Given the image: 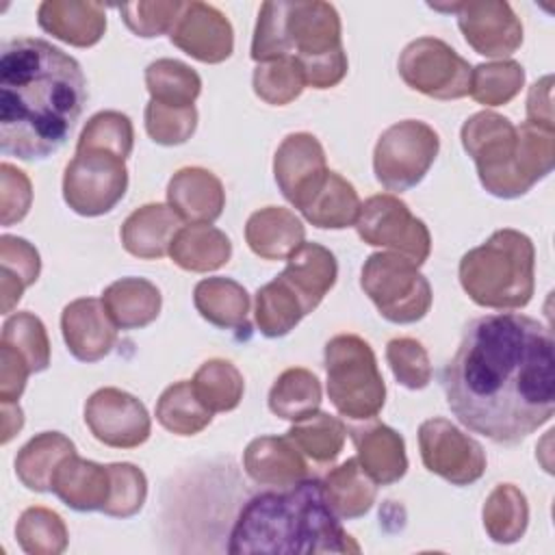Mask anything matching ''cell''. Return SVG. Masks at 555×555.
Here are the masks:
<instances>
[{
  "label": "cell",
  "mask_w": 555,
  "mask_h": 555,
  "mask_svg": "<svg viewBox=\"0 0 555 555\" xmlns=\"http://www.w3.org/2000/svg\"><path fill=\"white\" fill-rule=\"evenodd\" d=\"M440 379L464 427L496 444H518L555 410L551 330L518 312L473 319Z\"/></svg>",
  "instance_id": "6da1fadb"
},
{
  "label": "cell",
  "mask_w": 555,
  "mask_h": 555,
  "mask_svg": "<svg viewBox=\"0 0 555 555\" xmlns=\"http://www.w3.org/2000/svg\"><path fill=\"white\" fill-rule=\"evenodd\" d=\"M87 102L80 63L33 37L11 39L0 54V150L20 160L52 156L72 134Z\"/></svg>",
  "instance_id": "7a4b0ae2"
},
{
  "label": "cell",
  "mask_w": 555,
  "mask_h": 555,
  "mask_svg": "<svg viewBox=\"0 0 555 555\" xmlns=\"http://www.w3.org/2000/svg\"><path fill=\"white\" fill-rule=\"evenodd\" d=\"M228 553H360L332 512L321 479L251 496L230 533Z\"/></svg>",
  "instance_id": "3957f363"
},
{
  "label": "cell",
  "mask_w": 555,
  "mask_h": 555,
  "mask_svg": "<svg viewBox=\"0 0 555 555\" xmlns=\"http://www.w3.org/2000/svg\"><path fill=\"white\" fill-rule=\"evenodd\" d=\"M462 145L475 160L481 186L503 199L525 195L555 163V130L479 111L462 126Z\"/></svg>",
  "instance_id": "277c9868"
},
{
  "label": "cell",
  "mask_w": 555,
  "mask_h": 555,
  "mask_svg": "<svg viewBox=\"0 0 555 555\" xmlns=\"http://www.w3.org/2000/svg\"><path fill=\"white\" fill-rule=\"evenodd\" d=\"M284 56H295L304 76L347 56L340 46L338 11L319 0L264 2L251 39V59L260 65Z\"/></svg>",
  "instance_id": "5b68a950"
},
{
  "label": "cell",
  "mask_w": 555,
  "mask_h": 555,
  "mask_svg": "<svg viewBox=\"0 0 555 555\" xmlns=\"http://www.w3.org/2000/svg\"><path fill=\"white\" fill-rule=\"evenodd\" d=\"M535 249L527 234L503 228L460 260L464 293L483 308L512 310L531 301Z\"/></svg>",
  "instance_id": "8992f818"
},
{
  "label": "cell",
  "mask_w": 555,
  "mask_h": 555,
  "mask_svg": "<svg viewBox=\"0 0 555 555\" xmlns=\"http://www.w3.org/2000/svg\"><path fill=\"white\" fill-rule=\"evenodd\" d=\"M327 397L351 421H371L386 401V384L371 345L356 334H338L325 345Z\"/></svg>",
  "instance_id": "52a82bcc"
},
{
  "label": "cell",
  "mask_w": 555,
  "mask_h": 555,
  "mask_svg": "<svg viewBox=\"0 0 555 555\" xmlns=\"http://www.w3.org/2000/svg\"><path fill=\"white\" fill-rule=\"evenodd\" d=\"M360 286L377 312L390 323H416L431 308L427 278L414 262L395 251L371 254L362 267Z\"/></svg>",
  "instance_id": "ba28073f"
},
{
  "label": "cell",
  "mask_w": 555,
  "mask_h": 555,
  "mask_svg": "<svg viewBox=\"0 0 555 555\" xmlns=\"http://www.w3.org/2000/svg\"><path fill=\"white\" fill-rule=\"evenodd\" d=\"M440 150L438 132L418 119H403L386 128L373 152V171L388 191H408L416 186Z\"/></svg>",
  "instance_id": "9c48e42d"
},
{
  "label": "cell",
  "mask_w": 555,
  "mask_h": 555,
  "mask_svg": "<svg viewBox=\"0 0 555 555\" xmlns=\"http://www.w3.org/2000/svg\"><path fill=\"white\" fill-rule=\"evenodd\" d=\"M128 189V169L121 156L104 150H82L63 173V199L82 217L111 212Z\"/></svg>",
  "instance_id": "30bf717a"
},
{
  "label": "cell",
  "mask_w": 555,
  "mask_h": 555,
  "mask_svg": "<svg viewBox=\"0 0 555 555\" xmlns=\"http://www.w3.org/2000/svg\"><path fill=\"white\" fill-rule=\"evenodd\" d=\"M397 67L410 89L436 100H460L470 91V63L436 37L410 41Z\"/></svg>",
  "instance_id": "8fae6325"
},
{
  "label": "cell",
  "mask_w": 555,
  "mask_h": 555,
  "mask_svg": "<svg viewBox=\"0 0 555 555\" xmlns=\"http://www.w3.org/2000/svg\"><path fill=\"white\" fill-rule=\"evenodd\" d=\"M356 230L366 245L388 247L416 267L423 264L431 251L427 225L410 212L405 202L390 193L373 195L360 204Z\"/></svg>",
  "instance_id": "7c38bea8"
},
{
  "label": "cell",
  "mask_w": 555,
  "mask_h": 555,
  "mask_svg": "<svg viewBox=\"0 0 555 555\" xmlns=\"http://www.w3.org/2000/svg\"><path fill=\"white\" fill-rule=\"evenodd\" d=\"M418 447L425 468L453 486H470L486 473L483 447L447 418L423 421Z\"/></svg>",
  "instance_id": "4fadbf2b"
},
{
  "label": "cell",
  "mask_w": 555,
  "mask_h": 555,
  "mask_svg": "<svg viewBox=\"0 0 555 555\" xmlns=\"http://www.w3.org/2000/svg\"><path fill=\"white\" fill-rule=\"evenodd\" d=\"M431 9L455 13L457 26L466 43L483 56L505 59L522 43V24L514 9L501 0H468V2H429Z\"/></svg>",
  "instance_id": "5bb4252c"
},
{
  "label": "cell",
  "mask_w": 555,
  "mask_h": 555,
  "mask_svg": "<svg viewBox=\"0 0 555 555\" xmlns=\"http://www.w3.org/2000/svg\"><path fill=\"white\" fill-rule=\"evenodd\" d=\"M85 423L95 440L113 449H134L150 438L145 405L119 388H100L85 403Z\"/></svg>",
  "instance_id": "9a60e30c"
},
{
  "label": "cell",
  "mask_w": 555,
  "mask_h": 555,
  "mask_svg": "<svg viewBox=\"0 0 555 555\" xmlns=\"http://www.w3.org/2000/svg\"><path fill=\"white\" fill-rule=\"evenodd\" d=\"M330 173L325 152L310 132H293L284 137L273 158V176L282 195L301 210L321 189Z\"/></svg>",
  "instance_id": "2e32d148"
},
{
  "label": "cell",
  "mask_w": 555,
  "mask_h": 555,
  "mask_svg": "<svg viewBox=\"0 0 555 555\" xmlns=\"http://www.w3.org/2000/svg\"><path fill=\"white\" fill-rule=\"evenodd\" d=\"M173 46L202 63H221L234 50V33L228 17L206 2H184L169 33Z\"/></svg>",
  "instance_id": "e0dca14e"
},
{
  "label": "cell",
  "mask_w": 555,
  "mask_h": 555,
  "mask_svg": "<svg viewBox=\"0 0 555 555\" xmlns=\"http://www.w3.org/2000/svg\"><path fill=\"white\" fill-rule=\"evenodd\" d=\"M61 332L69 353L80 362L102 360L117 343V327L95 297L69 301L61 314Z\"/></svg>",
  "instance_id": "ac0fdd59"
},
{
  "label": "cell",
  "mask_w": 555,
  "mask_h": 555,
  "mask_svg": "<svg viewBox=\"0 0 555 555\" xmlns=\"http://www.w3.org/2000/svg\"><path fill=\"white\" fill-rule=\"evenodd\" d=\"M347 431L356 444L362 470L377 486L397 483L405 475L408 455L399 431L375 418H371V423L349 427Z\"/></svg>",
  "instance_id": "d6986e66"
},
{
  "label": "cell",
  "mask_w": 555,
  "mask_h": 555,
  "mask_svg": "<svg viewBox=\"0 0 555 555\" xmlns=\"http://www.w3.org/2000/svg\"><path fill=\"white\" fill-rule=\"evenodd\" d=\"M243 468L251 481L288 488L308 477V464L288 436L254 438L243 453Z\"/></svg>",
  "instance_id": "ffe728a7"
},
{
  "label": "cell",
  "mask_w": 555,
  "mask_h": 555,
  "mask_svg": "<svg viewBox=\"0 0 555 555\" xmlns=\"http://www.w3.org/2000/svg\"><path fill=\"white\" fill-rule=\"evenodd\" d=\"M167 204L182 221L212 223L225 208V191L212 171L184 167L167 184Z\"/></svg>",
  "instance_id": "44dd1931"
},
{
  "label": "cell",
  "mask_w": 555,
  "mask_h": 555,
  "mask_svg": "<svg viewBox=\"0 0 555 555\" xmlns=\"http://www.w3.org/2000/svg\"><path fill=\"white\" fill-rule=\"evenodd\" d=\"M37 22L48 35L76 46H95L106 30V11L98 2L46 0L37 9Z\"/></svg>",
  "instance_id": "7402d4cb"
},
{
  "label": "cell",
  "mask_w": 555,
  "mask_h": 555,
  "mask_svg": "<svg viewBox=\"0 0 555 555\" xmlns=\"http://www.w3.org/2000/svg\"><path fill=\"white\" fill-rule=\"evenodd\" d=\"M50 490L76 512H102L111 494L108 466L78 457V453L65 457L54 475Z\"/></svg>",
  "instance_id": "603a6c76"
},
{
  "label": "cell",
  "mask_w": 555,
  "mask_h": 555,
  "mask_svg": "<svg viewBox=\"0 0 555 555\" xmlns=\"http://www.w3.org/2000/svg\"><path fill=\"white\" fill-rule=\"evenodd\" d=\"M280 278L297 293L310 314L330 293L338 278L334 254L319 243H301L288 258Z\"/></svg>",
  "instance_id": "cb8c5ba5"
},
{
  "label": "cell",
  "mask_w": 555,
  "mask_h": 555,
  "mask_svg": "<svg viewBox=\"0 0 555 555\" xmlns=\"http://www.w3.org/2000/svg\"><path fill=\"white\" fill-rule=\"evenodd\" d=\"M182 228V219L167 204H145L128 215L121 225V245L128 254L143 260L169 254L171 241Z\"/></svg>",
  "instance_id": "d4e9b609"
},
{
  "label": "cell",
  "mask_w": 555,
  "mask_h": 555,
  "mask_svg": "<svg viewBox=\"0 0 555 555\" xmlns=\"http://www.w3.org/2000/svg\"><path fill=\"white\" fill-rule=\"evenodd\" d=\"M306 238L301 219L282 206H267L249 215L245 241L264 260H286Z\"/></svg>",
  "instance_id": "484cf974"
},
{
  "label": "cell",
  "mask_w": 555,
  "mask_h": 555,
  "mask_svg": "<svg viewBox=\"0 0 555 555\" xmlns=\"http://www.w3.org/2000/svg\"><path fill=\"white\" fill-rule=\"evenodd\" d=\"M102 304L117 330H141L160 312V291L145 278H121L102 293Z\"/></svg>",
  "instance_id": "4316f807"
},
{
  "label": "cell",
  "mask_w": 555,
  "mask_h": 555,
  "mask_svg": "<svg viewBox=\"0 0 555 555\" xmlns=\"http://www.w3.org/2000/svg\"><path fill=\"white\" fill-rule=\"evenodd\" d=\"M232 256V243L210 223H191L178 230L171 241L169 258L184 271L206 273L223 267Z\"/></svg>",
  "instance_id": "83f0119b"
},
{
  "label": "cell",
  "mask_w": 555,
  "mask_h": 555,
  "mask_svg": "<svg viewBox=\"0 0 555 555\" xmlns=\"http://www.w3.org/2000/svg\"><path fill=\"white\" fill-rule=\"evenodd\" d=\"M193 304L202 319L221 330H247L249 295L236 280L204 278L195 284Z\"/></svg>",
  "instance_id": "f1b7e54d"
},
{
  "label": "cell",
  "mask_w": 555,
  "mask_h": 555,
  "mask_svg": "<svg viewBox=\"0 0 555 555\" xmlns=\"http://www.w3.org/2000/svg\"><path fill=\"white\" fill-rule=\"evenodd\" d=\"M321 483L332 512L343 520L362 518L377 496V483L362 470L358 457L332 468Z\"/></svg>",
  "instance_id": "f546056e"
},
{
  "label": "cell",
  "mask_w": 555,
  "mask_h": 555,
  "mask_svg": "<svg viewBox=\"0 0 555 555\" xmlns=\"http://www.w3.org/2000/svg\"><path fill=\"white\" fill-rule=\"evenodd\" d=\"M76 453L74 442L61 431H41L15 455V475L33 492H48L56 466Z\"/></svg>",
  "instance_id": "4dcf8cb0"
},
{
  "label": "cell",
  "mask_w": 555,
  "mask_h": 555,
  "mask_svg": "<svg viewBox=\"0 0 555 555\" xmlns=\"http://www.w3.org/2000/svg\"><path fill=\"white\" fill-rule=\"evenodd\" d=\"M360 197L349 180L340 173L330 171L321 189L310 197V202L299 210L306 221L323 230H343L356 225L360 212Z\"/></svg>",
  "instance_id": "1f68e13d"
},
{
  "label": "cell",
  "mask_w": 555,
  "mask_h": 555,
  "mask_svg": "<svg viewBox=\"0 0 555 555\" xmlns=\"http://www.w3.org/2000/svg\"><path fill=\"white\" fill-rule=\"evenodd\" d=\"M41 271L39 251L20 236L2 234L0 238V297L2 312L9 314L22 299L24 288L37 282Z\"/></svg>",
  "instance_id": "d6a6232c"
},
{
  "label": "cell",
  "mask_w": 555,
  "mask_h": 555,
  "mask_svg": "<svg viewBox=\"0 0 555 555\" xmlns=\"http://www.w3.org/2000/svg\"><path fill=\"white\" fill-rule=\"evenodd\" d=\"M483 529L496 544L518 542L529 525V505L514 483H499L483 503Z\"/></svg>",
  "instance_id": "836d02e7"
},
{
  "label": "cell",
  "mask_w": 555,
  "mask_h": 555,
  "mask_svg": "<svg viewBox=\"0 0 555 555\" xmlns=\"http://www.w3.org/2000/svg\"><path fill=\"white\" fill-rule=\"evenodd\" d=\"M256 325L262 336H286L308 314L297 293L278 275L256 293Z\"/></svg>",
  "instance_id": "e575fe53"
},
{
  "label": "cell",
  "mask_w": 555,
  "mask_h": 555,
  "mask_svg": "<svg viewBox=\"0 0 555 555\" xmlns=\"http://www.w3.org/2000/svg\"><path fill=\"white\" fill-rule=\"evenodd\" d=\"M321 405V384L308 369H286L269 390V410L286 421H301Z\"/></svg>",
  "instance_id": "d590c367"
},
{
  "label": "cell",
  "mask_w": 555,
  "mask_h": 555,
  "mask_svg": "<svg viewBox=\"0 0 555 555\" xmlns=\"http://www.w3.org/2000/svg\"><path fill=\"white\" fill-rule=\"evenodd\" d=\"M150 100L165 106H193L202 91V78L186 63L176 59H156L145 69Z\"/></svg>",
  "instance_id": "8d00e7d4"
},
{
  "label": "cell",
  "mask_w": 555,
  "mask_h": 555,
  "mask_svg": "<svg viewBox=\"0 0 555 555\" xmlns=\"http://www.w3.org/2000/svg\"><path fill=\"white\" fill-rule=\"evenodd\" d=\"M156 421L171 434L195 436L210 425L212 412L197 399L191 382L182 379L167 386L158 397Z\"/></svg>",
  "instance_id": "74e56055"
},
{
  "label": "cell",
  "mask_w": 555,
  "mask_h": 555,
  "mask_svg": "<svg viewBox=\"0 0 555 555\" xmlns=\"http://www.w3.org/2000/svg\"><path fill=\"white\" fill-rule=\"evenodd\" d=\"M197 399L215 414L234 410L245 392V382L241 371L221 358L206 360L191 379Z\"/></svg>",
  "instance_id": "f35d334b"
},
{
  "label": "cell",
  "mask_w": 555,
  "mask_h": 555,
  "mask_svg": "<svg viewBox=\"0 0 555 555\" xmlns=\"http://www.w3.org/2000/svg\"><path fill=\"white\" fill-rule=\"evenodd\" d=\"M286 436L312 462L327 464L336 460L338 453L343 451L347 427L336 416H330L325 412H314L301 421H295L286 431Z\"/></svg>",
  "instance_id": "ab89813d"
},
{
  "label": "cell",
  "mask_w": 555,
  "mask_h": 555,
  "mask_svg": "<svg viewBox=\"0 0 555 555\" xmlns=\"http://www.w3.org/2000/svg\"><path fill=\"white\" fill-rule=\"evenodd\" d=\"M15 538L28 555H59L67 548V527L63 518L48 507H28L15 525Z\"/></svg>",
  "instance_id": "60d3db41"
},
{
  "label": "cell",
  "mask_w": 555,
  "mask_h": 555,
  "mask_svg": "<svg viewBox=\"0 0 555 555\" xmlns=\"http://www.w3.org/2000/svg\"><path fill=\"white\" fill-rule=\"evenodd\" d=\"M525 85V69L512 59L481 63L470 74V95L483 106H501L518 95Z\"/></svg>",
  "instance_id": "b9f144b4"
},
{
  "label": "cell",
  "mask_w": 555,
  "mask_h": 555,
  "mask_svg": "<svg viewBox=\"0 0 555 555\" xmlns=\"http://www.w3.org/2000/svg\"><path fill=\"white\" fill-rule=\"evenodd\" d=\"M254 93L273 106H284L299 98L306 87V76L295 56L275 59L269 63H260L251 76Z\"/></svg>",
  "instance_id": "7bdbcfd3"
},
{
  "label": "cell",
  "mask_w": 555,
  "mask_h": 555,
  "mask_svg": "<svg viewBox=\"0 0 555 555\" xmlns=\"http://www.w3.org/2000/svg\"><path fill=\"white\" fill-rule=\"evenodd\" d=\"M134 143V130L128 115L119 111H100L95 113L80 132L76 152L82 150H104L121 156H130Z\"/></svg>",
  "instance_id": "ee69618b"
},
{
  "label": "cell",
  "mask_w": 555,
  "mask_h": 555,
  "mask_svg": "<svg viewBox=\"0 0 555 555\" xmlns=\"http://www.w3.org/2000/svg\"><path fill=\"white\" fill-rule=\"evenodd\" d=\"M0 343L17 349L33 373H41L50 366V340L46 325L33 312H15L2 325Z\"/></svg>",
  "instance_id": "f6af8a7d"
},
{
  "label": "cell",
  "mask_w": 555,
  "mask_h": 555,
  "mask_svg": "<svg viewBox=\"0 0 555 555\" xmlns=\"http://www.w3.org/2000/svg\"><path fill=\"white\" fill-rule=\"evenodd\" d=\"M108 470H111V494L102 512L113 518H130L139 514L147 499L145 473L130 462L108 464Z\"/></svg>",
  "instance_id": "bcb514c9"
},
{
  "label": "cell",
  "mask_w": 555,
  "mask_h": 555,
  "mask_svg": "<svg viewBox=\"0 0 555 555\" xmlns=\"http://www.w3.org/2000/svg\"><path fill=\"white\" fill-rule=\"evenodd\" d=\"M386 360L395 379L410 390H421L431 382L429 356L416 338H392L386 345Z\"/></svg>",
  "instance_id": "7dc6e473"
},
{
  "label": "cell",
  "mask_w": 555,
  "mask_h": 555,
  "mask_svg": "<svg viewBox=\"0 0 555 555\" xmlns=\"http://www.w3.org/2000/svg\"><path fill=\"white\" fill-rule=\"evenodd\" d=\"M197 128L195 106H165L150 100L145 106V130L160 145H180L193 137Z\"/></svg>",
  "instance_id": "c3c4849f"
},
{
  "label": "cell",
  "mask_w": 555,
  "mask_h": 555,
  "mask_svg": "<svg viewBox=\"0 0 555 555\" xmlns=\"http://www.w3.org/2000/svg\"><path fill=\"white\" fill-rule=\"evenodd\" d=\"M184 2L178 0H139L128 2L119 7V15L124 24L137 35V37H158L165 33H171Z\"/></svg>",
  "instance_id": "681fc988"
},
{
  "label": "cell",
  "mask_w": 555,
  "mask_h": 555,
  "mask_svg": "<svg viewBox=\"0 0 555 555\" xmlns=\"http://www.w3.org/2000/svg\"><path fill=\"white\" fill-rule=\"evenodd\" d=\"M0 208H2V225H13L15 221H22L30 208L33 202V189L28 176L9 165H0Z\"/></svg>",
  "instance_id": "f907efd6"
},
{
  "label": "cell",
  "mask_w": 555,
  "mask_h": 555,
  "mask_svg": "<svg viewBox=\"0 0 555 555\" xmlns=\"http://www.w3.org/2000/svg\"><path fill=\"white\" fill-rule=\"evenodd\" d=\"M26 358L7 343H0V403H17L30 375Z\"/></svg>",
  "instance_id": "816d5d0a"
},
{
  "label": "cell",
  "mask_w": 555,
  "mask_h": 555,
  "mask_svg": "<svg viewBox=\"0 0 555 555\" xmlns=\"http://www.w3.org/2000/svg\"><path fill=\"white\" fill-rule=\"evenodd\" d=\"M551 85H553V76H544V78H540L529 89V95H527V121L533 124V126H542V128L555 130Z\"/></svg>",
  "instance_id": "f5cc1de1"
},
{
  "label": "cell",
  "mask_w": 555,
  "mask_h": 555,
  "mask_svg": "<svg viewBox=\"0 0 555 555\" xmlns=\"http://www.w3.org/2000/svg\"><path fill=\"white\" fill-rule=\"evenodd\" d=\"M24 425V414L17 403H2V444H7Z\"/></svg>",
  "instance_id": "db71d44e"
}]
</instances>
